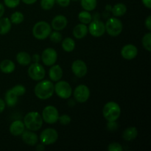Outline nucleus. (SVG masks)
Masks as SVG:
<instances>
[{"label":"nucleus","mask_w":151,"mask_h":151,"mask_svg":"<svg viewBox=\"0 0 151 151\" xmlns=\"http://www.w3.org/2000/svg\"><path fill=\"white\" fill-rule=\"evenodd\" d=\"M34 92L35 95L40 100H48L54 94V84L50 81L41 80L35 85Z\"/></svg>","instance_id":"nucleus-1"},{"label":"nucleus","mask_w":151,"mask_h":151,"mask_svg":"<svg viewBox=\"0 0 151 151\" xmlns=\"http://www.w3.org/2000/svg\"><path fill=\"white\" fill-rule=\"evenodd\" d=\"M25 128L32 131H37L42 127L44 120L38 112L30 111L27 114L24 118Z\"/></svg>","instance_id":"nucleus-2"},{"label":"nucleus","mask_w":151,"mask_h":151,"mask_svg":"<svg viewBox=\"0 0 151 151\" xmlns=\"http://www.w3.org/2000/svg\"><path fill=\"white\" fill-rule=\"evenodd\" d=\"M121 114V109L117 103L114 101L108 102L103 109V115L108 122L116 121Z\"/></svg>","instance_id":"nucleus-3"},{"label":"nucleus","mask_w":151,"mask_h":151,"mask_svg":"<svg viewBox=\"0 0 151 151\" xmlns=\"http://www.w3.org/2000/svg\"><path fill=\"white\" fill-rule=\"evenodd\" d=\"M52 32V27L49 23L44 21H40L32 27V35L36 39L44 40L48 38Z\"/></svg>","instance_id":"nucleus-4"},{"label":"nucleus","mask_w":151,"mask_h":151,"mask_svg":"<svg viewBox=\"0 0 151 151\" xmlns=\"http://www.w3.org/2000/svg\"><path fill=\"white\" fill-rule=\"evenodd\" d=\"M106 32L112 37H116L120 35L123 29V24L117 17H111L109 19L105 24Z\"/></svg>","instance_id":"nucleus-5"},{"label":"nucleus","mask_w":151,"mask_h":151,"mask_svg":"<svg viewBox=\"0 0 151 151\" xmlns=\"http://www.w3.org/2000/svg\"><path fill=\"white\" fill-rule=\"evenodd\" d=\"M54 92L61 99H69L72 94L70 84L64 81H58L54 85Z\"/></svg>","instance_id":"nucleus-6"},{"label":"nucleus","mask_w":151,"mask_h":151,"mask_svg":"<svg viewBox=\"0 0 151 151\" xmlns=\"http://www.w3.org/2000/svg\"><path fill=\"white\" fill-rule=\"evenodd\" d=\"M41 116L44 122L52 125L58 121L59 112L55 106H47L43 110Z\"/></svg>","instance_id":"nucleus-7"},{"label":"nucleus","mask_w":151,"mask_h":151,"mask_svg":"<svg viewBox=\"0 0 151 151\" xmlns=\"http://www.w3.org/2000/svg\"><path fill=\"white\" fill-rule=\"evenodd\" d=\"M39 139L41 142L45 145H52L57 142L58 139V133L54 128H46L41 133Z\"/></svg>","instance_id":"nucleus-8"},{"label":"nucleus","mask_w":151,"mask_h":151,"mask_svg":"<svg viewBox=\"0 0 151 151\" xmlns=\"http://www.w3.org/2000/svg\"><path fill=\"white\" fill-rule=\"evenodd\" d=\"M28 75L32 80L39 81L45 78L46 71L44 66L39 63H33L30 64L27 70Z\"/></svg>","instance_id":"nucleus-9"},{"label":"nucleus","mask_w":151,"mask_h":151,"mask_svg":"<svg viewBox=\"0 0 151 151\" xmlns=\"http://www.w3.org/2000/svg\"><path fill=\"white\" fill-rule=\"evenodd\" d=\"M73 95L75 100L78 103H86L89 99L90 90L87 86L81 84L75 88L73 91Z\"/></svg>","instance_id":"nucleus-10"},{"label":"nucleus","mask_w":151,"mask_h":151,"mask_svg":"<svg viewBox=\"0 0 151 151\" xmlns=\"http://www.w3.org/2000/svg\"><path fill=\"white\" fill-rule=\"evenodd\" d=\"M88 27V32L94 37H101L106 32V27L103 22L98 19L91 21Z\"/></svg>","instance_id":"nucleus-11"},{"label":"nucleus","mask_w":151,"mask_h":151,"mask_svg":"<svg viewBox=\"0 0 151 151\" xmlns=\"http://www.w3.org/2000/svg\"><path fill=\"white\" fill-rule=\"evenodd\" d=\"M41 58L44 65L51 66L55 64L58 60V53L53 48H47L43 51Z\"/></svg>","instance_id":"nucleus-12"},{"label":"nucleus","mask_w":151,"mask_h":151,"mask_svg":"<svg viewBox=\"0 0 151 151\" xmlns=\"http://www.w3.org/2000/svg\"><path fill=\"white\" fill-rule=\"evenodd\" d=\"M72 71L78 78H83L88 72V68L85 62L82 60H76L72 63Z\"/></svg>","instance_id":"nucleus-13"},{"label":"nucleus","mask_w":151,"mask_h":151,"mask_svg":"<svg viewBox=\"0 0 151 151\" xmlns=\"http://www.w3.org/2000/svg\"><path fill=\"white\" fill-rule=\"evenodd\" d=\"M138 55V49L131 44H126L121 50V55L125 60H133Z\"/></svg>","instance_id":"nucleus-14"},{"label":"nucleus","mask_w":151,"mask_h":151,"mask_svg":"<svg viewBox=\"0 0 151 151\" xmlns=\"http://www.w3.org/2000/svg\"><path fill=\"white\" fill-rule=\"evenodd\" d=\"M68 21L66 16L63 15H58L53 18L52 21V27L57 31L63 30L67 26Z\"/></svg>","instance_id":"nucleus-15"},{"label":"nucleus","mask_w":151,"mask_h":151,"mask_svg":"<svg viewBox=\"0 0 151 151\" xmlns=\"http://www.w3.org/2000/svg\"><path fill=\"white\" fill-rule=\"evenodd\" d=\"M21 136L24 142L29 146L35 145L38 142V136L34 131H24Z\"/></svg>","instance_id":"nucleus-16"},{"label":"nucleus","mask_w":151,"mask_h":151,"mask_svg":"<svg viewBox=\"0 0 151 151\" xmlns=\"http://www.w3.org/2000/svg\"><path fill=\"white\" fill-rule=\"evenodd\" d=\"M10 133L13 136L15 137H19L23 134L25 131V125L24 122L21 120H15L10 124V128H9Z\"/></svg>","instance_id":"nucleus-17"},{"label":"nucleus","mask_w":151,"mask_h":151,"mask_svg":"<svg viewBox=\"0 0 151 151\" xmlns=\"http://www.w3.org/2000/svg\"><path fill=\"white\" fill-rule=\"evenodd\" d=\"M49 77L53 82H57L61 80L63 77V69L60 65L54 64L51 66V68L49 70Z\"/></svg>","instance_id":"nucleus-18"},{"label":"nucleus","mask_w":151,"mask_h":151,"mask_svg":"<svg viewBox=\"0 0 151 151\" xmlns=\"http://www.w3.org/2000/svg\"><path fill=\"white\" fill-rule=\"evenodd\" d=\"M72 33H73L74 37L75 38L82 39V38H85L88 34V27L84 24H79L74 27Z\"/></svg>","instance_id":"nucleus-19"},{"label":"nucleus","mask_w":151,"mask_h":151,"mask_svg":"<svg viewBox=\"0 0 151 151\" xmlns=\"http://www.w3.org/2000/svg\"><path fill=\"white\" fill-rule=\"evenodd\" d=\"M19 97L16 94V93L12 90V88L7 90L4 95V102L5 104L9 107H13L18 103Z\"/></svg>","instance_id":"nucleus-20"},{"label":"nucleus","mask_w":151,"mask_h":151,"mask_svg":"<svg viewBox=\"0 0 151 151\" xmlns=\"http://www.w3.org/2000/svg\"><path fill=\"white\" fill-rule=\"evenodd\" d=\"M16 69V65L14 62L9 59L1 60L0 63V70L4 74H10L14 72Z\"/></svg>","instance_id":"nucleus-21"},{"label":"nucleus","mask_w":151,"mask_h":151,"mask_svg":"<svg viewBox=\"0 0 151 151\" xmlns=\"http://www.w3.org/2000/svg\"><path fill=\"white\" fill-rule=\"evenodd\" d=\"M138 135V130L136 127H128L122 133V138L124 140L128 142L133 141L137 138Z\"/></svg>","instance_id":"nucleus-22"},{"label":"nucleus","mask_w":151,"mask_h":151,"mask_svg":"<svg viewBox=\"0 0 151 151\" xmlns=\"http://www.w3.org/2000/svg\"><path fill=\"white\" fill-rule=\"evenodd\" d=\"M16 61L19 63V64L22 65V66H27V65L30 64L31 61H32V58L29 53L26 52H19L17 55H16Z\"/></svg>","instance_id":"nucleus-23"},{"label":"nucleus","mask_w":151,"mask_h":151,"mask_svg":"<svg viewBox=\"0 0 151 151\" xmlns=\"http://www.w3.org/2000/svg\"><path fill=\"white\" fill-rule=\"evenodd\" d=\"M12 23L7 17H1L0 19V35H4L8 33L11 29Z\"/></svg>","instance_id":"nucleus-24"},{"label":"nucleus","mask_w":151,"mask_h":151,"mask_svg":"<svg viewBox=\"0 0 151 151\" xmlns=\"http://www.w3.org/2000/svg\"><path fill=\"white\" fill-rule=\"evenodd\" d=\"M111 11L114 17H121L126 13L127 7L123 3H117L112 7Z\"/></svg>","instance_id":"nucleus-25"},{"label":"nucleus","mask_w":151,"mask_h":151,"mask_svg":"<svg viewBox=\"0 0 151 151\" xmlns=\"http://www.w3.org/2000/svg\"><path fill=\"white\" fill-rule=\"evenodd\" d=\"M62 48L66 52H72L75 48V41L72 38H66L62 41Z\"/></svg>","instance_id":"nucleus-26"},{"label":"nucleus","mask_w":151,"mask_h":151,"mask_svg":"<svg viewBox=\"0 0 151 151\" xmlns=\"http://www.w3.org/2000/svg\"><path fill=\"white\" fill-rule=\"evenodd\" d=\"M81 4L84 10L90 12L96 8L97 1V0H81Z\"/></svg>","instance_id":"nucleus-27"},{"label":"nucleus","mask_w":151,"mask_h":151,"mask_svg":"<svg viewBox=\"0 0 151 151\" xmlns=\"http://www.w3.org/2000/svg\"><path fill=\"white\" fill-rule=\"evenodd\" d=\"M78 19L81 22V23L84 24H88L92 21V16L88 11L83 10V11H81L79 13Z\"/></svg>","instance_id":"nucleus-28"},{"label":"nucleus","mask_w":151,"mask_h":151,"mask_svg":"<svg viewBox=\"0 0 151 151\" xmlns=\"http://www.w3.org/2000/svg\"><path fill=\"white\" fill-rule=\"evenodd\" d=\"M24 19V16L23 13H21L19 11H16L10 16V22L12 24H19L22 23Z\"/></svg>","instance_id":"nucleus-29"},{"label":"nucleus","mask_w":151,"mask_h":151,"mask_svg":"<svg viewBox=\"0 0 151 151\" xmlns=\"http://www.w3.org/2000/svg\"><path fill=\"white\" fill-rule=\"evenodd\" d=\"M142 46L147 51H151V33L150 32L146 33L142 40Z\"/></svg>","instance_id":"nucleus-30"},{"label":"nucleus","mask_w":151,"mask_h":151,"mask_svg":"<svg viewBox=\"0 0 151 151\" xmlns=\"http://www.w3.org/2000/svg\"><path fill=\"white\" fill-rule=\"evenodd\" d=\"M55 0H41V7L44 10H50L54 7Z\"/></svg>","instance_id":"nucleus-31"},{"label":"nucleus","mask_w":151,"mask_h":151,"mask_svg":"<svg viewBox=\"0 0 151 151\" xmlns=\"http://www.w3.org/2000/svg\"><path fill=\"white\" fill-rule=\"evenodd\" d=\"M50 38V41H52L53 43H59L62 41V35L59 31H54L51 32V33L49 35Z\"/></svg>","instance_id":"nucleus-32"},{"label":"nucleus","mask_w":151,"mask_h":151,"mask_svg":"<svg viewBox=\"0 0 151 151\" xmlns=\"http://www.w3.org/2000/svg\"><path fill=\"white\" fill-rule=\"evenodd\" d=\"M11 88L16 93V94L18 97H21V96L24 95L25 94V92H26V88L23 85H21V84H18V85L14 86Z\"/></svg>","instance_id":"nucleus-33"},{"label":"nucleus","mask_w":151,"mask_h":151,"mask_svg":"<svg viewBox=\"0 0 151 151\" xmlns=\"http://www.w3.org/2000/svg\"><path fill=\"white\" fill-rule=\"evenodd\" d=\"M58 121L61 125H67L71 122V117L68 114H62L59 115Z\"/></svg>","instance_id":"nucleus-34"},{"label":"nucleus","mask_w":151,"mask_h":151,"mask_svg":"<svg viewBox=\"0 0 151 151\" xmlns=\"http://www.w3.org/2000/svg\"><path fill=\"white\" fill-rule=\"evenodd\" d=\"M123 150L122 145L118 142H112L108 146L109 151H122Z\"/></svg>","instance_id":"nucleus-35"},{"label":"nucleus","mask_w":151,"mask_h":151,"mask_svg":"<svg viewBox=\"0 0 151 151\" xmlns=\"http://www.w3.org/2000/svg\"><path fill=\"white\" fill-rule=\"evenodd\" d=\"M21 0H4V3L9 8H15L20 4Z\"/></svg>","instance_id":"nucleus-36"},{"label":"nucleus","mask_w":151,"mask_h":151,"mask_svg":"<svg viewBox=\"0 0 151 151\" xmlns=\"http://www.w3.org/2000/svg\"><path fill=\"white\" fill-rule=\"evenodd\" d=\"M119 125L116 122V121H111V122H108L107 123V129L109 131H114L118 129Z\"/></svg>","instance_id":"nucleus-37"},{"label":"nucleus","mask_w":151,"mask_h":151,"mask_svg":"<svg viewBox=\"0 0 151 151\" xmlns=\"http://www.w3.org/2000/svg\"><path fill=\"white\" fill-rule=\"evenodd\" d=\"M70 1L71 0H55L56 2L63 7H68L70 4Z\"/></svg>","instance_id":"nucleus-38"},{"label":"nucleus","mask_w":151,"mask_h":151,"mask_svg":"<svg viewBox=\"0 0 151 151\" xmlns=\"http://www.w3.org/2000/svg\"><path fill=\"white\" fill-rule=\"evenodd\" d=\"M145 26L149 31L151 30V16H148L145 19Z\"/></svg>","instance_id":"nucleus-39"},{"label":"nucleus","mask_w":151,"mask_h":151,"mask_svg":"<svg viewBox=\"0 0 151 151\" xmlns=\"http://www.w3.org/2000/svg\"><path fill=\"white\" fill-rule=\"evenodd\" d=\"M31 58H32L33 63H39L40 60H41V56L38 54H34L33 55L31 56Z\"/></svg>","instance_id":"nucleus-40"},{"label":"nucleus","mask_w":151,"mask_h":151,"mask_svg":"<svg viewBox=\"0 0 151 151\" xmlns=\"http://www.w3.org/2000/svg\"><path fill=\"white\" fill-rule=\"evenodd\" d=\"M5 107H6L5 102H4V100L0 98V114H1L3 111H4V109H5Z\"/></svg>","instance_id":"nucleus-41"},{"label":"nucleus","mask_w":151,"mask_h":151,"mask_svg":"<svg viewBox=\"0 0 151 151\" xmlns=\"http://www.w3.org/2000/svg\"><path fill=\"white\" fill-rule=\"evenodd\" d=\"M35 145H36V147H35V148H36V150L38 151H43L45 150V145H44L43 143L41 142L40 144H38V143H37Z\"/></svg>","instance_id":"nucleus-42"},{"label":"nucleus","mask_w":151,"mask_h":151,"mask_svg":"<svg viewBox=\"0 0 151 151\" xmlns=\"http://www.w3.org/2000/svg\"><path fill=\"white\" fill-rule=\"evenodd\" d=\"M142 1L143 4H144L147 8H151V0H142Z\"/></svg>","instance_id":"nucleus-43"},{"label":"nucleus","mask_w":151,"mask_h":151,"mask_svg":"<svg viewBox=\"0 0 151 151\" xmlns=\"http://www.w3.org/2000/svg\"><path fill=\"white\" fill-rule=\"evenodd\" d=\"M4 11H5V9H4V5H3L1 3H0V19L3 16V15H4Z\"/></svg>","instance_id":"nucleus-44"},{"label":"nucleus","mask_w":151,"mask_h":151,"mask_svg":"<svg viewBox=\"0 0 151 151\" xmlns=\"http://www.w3.org/2000/svg\"><path fill=\"white\" fill-rule=\"evenodd\" d=\"M22 1L26 4H32L36 2L38 0H22Z\"/></svg>","instance_id":"nucleus-45"},{"label":"nucleus","mask_w":151,"mask_h":151,"mask_svg":"<svg viewBox=\"0 0 151 151\" xmlns=\"http://www.w3.org/2000/svg\"><path fill=\"white\" fill-rule=\"evenodd\" d=\"M111 8H112V7L111 5H109V4H107L106 7V9L107 11H111Z\"/></svg>","instance_id":"nucleus-46"},{"label":"nucleus","mask_w":151,"mask_h":151,"mask_svg":"<svg viewBox=\"0 0 151 151\" xmlns=\"http://www.w3.org/2000/svg\"><path fill=\"white\" fill-rule=\"evenodd\" d=\"M72 1H81V0H72Z\"/></svg>","instance_id":"nucleus-47"}]
</instances>
